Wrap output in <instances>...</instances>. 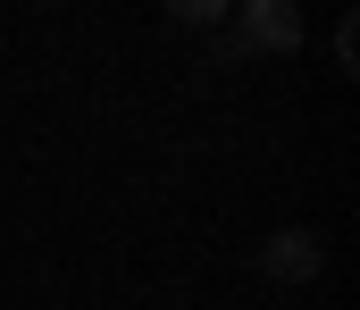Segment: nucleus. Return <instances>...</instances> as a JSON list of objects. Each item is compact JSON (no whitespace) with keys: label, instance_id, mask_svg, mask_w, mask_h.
I'll list each match as a JSON object with an SVG mask.
<instances>
[{"label":"nucleus","instance_id":"nucleus-1","mask_svg":"<svg viewBox=\"0 0 360 310\" xmlns=\"http://www.w3.org/2000/svg\"><path fill=\"white\" fill-rule=\"evenodd\" d=\"M302 51V8L293 0H243L218 34H210V67H235V59H285Z\"/></svg>","mask_w":360,"mask_h":310},{"label":"nucleus","instance_id":"nucleus-2","mask_svg":"<svg viewBox=\"0 0 360 310\" xmlns=\"http://www.w3.org/2000/svg\"><path fill=\"white\" fill-rule=\"evenodd\" d=\"M260 269H269L276 285H310V277H327V243L310 226H276L269 243H260Z\"/></svg>","mask_w":360,"mask_h":310},{"label":"nucleus","instance_id":"nucleus-3","mask_svg":"<svg viewBox=\"0 0 360 310\" xmlns=\"http://www.w3.org/2000/svg\"><path fill=\"white\" fill-rule=\"evenodd\" d=\"M176 25H201V34H218V25H226V8H218V0H176Z\"/></svg>","mask_w":360,"mask_h":310},{"label":"nucleus","instance_id":"nucleus-4","mask_svg":"<svg viewBox=\"0 0 360 310\" xmlns=\"http://www.w3.org/2000/svg\"><path fill=\"white\" fill-rule=\"evenodd\" d=\"M335 67H344V76H352V67H360V25H352V17L335 25Z\"/></svg>","mask_w":360,"mask_h":310}]
</instances>
